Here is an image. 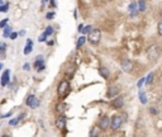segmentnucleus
I'll use <instances>...</instances> for the list:
<instances>
[{"label":"nucleus","instance_id":"f257e3e1","mask_svg":"<svg viewBox=\"0 0 162 137\" xmlns=\"http://www.w3.org/2000/svg\"><path fill=\"white\" fill-rule=\"evenodd\" d=\"M161 56V48L157 45H151L147 48V59L150 61H157Z\"/></svg>","mask_w":162,"mask_h":137},{"label":"nucleus","instance_id":"f03ea898","mask_svg":"<svg viewBox=\"0 0 162 137\" xmlns=\"http://www.w3.org/2000/svg\"><path fill=\"white\" fill-rule=\"evenodd\" d=\"M100 38H101V32L99 29H93L88 34V40L91 45H98L100 42Z\"/></svg>","mask_w":162,"mask_h":137},{"label":"nucleus","instance_id":"7ed1b4c3","mask_svg":"<svg viewBox=\"0 0 162 137\" xmlns=\"http://www.w3.org/2000/svg\"><path fill=\"white\" fill-rule=\"evenodd\" d=\"M98 127L100 130H103V131H107L109 127H110V119H109V117L108 116H103L101 118H100V121L98 123Z\"/></svg>","mask_w":162,"mask_h":137},{"label":"nucleus","instance_id":"20e7f679","mask_svg":"<svg viewBox=\"0 0 162 137\" xmlns=\"http://www.w3.org/2000/svg\"><path fill=\"white\" fill-rule=\"evenodd\" d=\"M69 81H66V80H63V81H61L60 85H58V88H57V93H58V95L60 97H65V94L66 92L69 90Z\"/></svg>","mask_w":162,"mask_h":137},{"label":"nucleus","instance_id":"39448f33","mask_svg":"<svg viewBox=\"0 0 162 137\" xmlns=\"http://www.w3.org/2000/svg\"><path fill=\"white\" fill-rule=\"evenodd\" d=\"M123 125V118L120 116H114L110 121V127L113 130H118Z\"/></svg>","mask_w":162,"mask_h":137},{"label":"nucleus","instance_id":"423d86ee","mask_svg":"<svg viewBox=\"0 0 162 137\" xmlns=\"http://www.w3.org/2000/svg\"><path fill=\"white\" fill-rule=\"evenodd\" d=\"M120 66H122V70L124 73H132L133 71V62L131 60H123Z\"/></svg>","mask_w":162,"mask_h":137},{"label":"nucleus","instance_id":"0eeeda50","mask_svg":"<svg viewBox=\"0 0 162 137\" xmlns=\"http://www.w3.org/2000/svg\"><path fill=\"white\" fill-rule=\"evenodd\" d=\"M66 123H67V119H66V117L63 116H58L56 118V127L58 130H63L66 127Z\"/></svg>","mask_w":162,"mask_h":137},{"label":"nucleus","instance_id":"6e6552de","mask_svg":"<svg viewBox=\"0 0 162 137\" xmlns=\"http://www.w3.org/2000/svg\"><path fill=\"white\" fill-rule=\"evenodd\" d=\"M46 67V65H45V61H43V59L42 57H38L37 60H36V62H34V69L37 70V71H42Z\"/></svg>","mask_w":162,"mask_h":137},{"label":"nucleus","instance_id":"1a4fd4ad","mask_svg":"<svg viewBox=\"0 0 162 137\" xmlns=\"http://www.w3.org/2000/svg\"><path fill=\"white\" fill-rule=\"evenodd\" d=\"M123 104H124V99H123V97H115V99H114L113 100V107L114 108H122L123 107Z\"/></svg>","mask_w":162,"mask_h":137},{"label":"nucleus","instance_id":"9d476101","mask_svg":"<svg viewBox=\"0 0 162 137\" xmlns=\"http://www.w3.org/2000/svg\"><path fill=\"white\" fill-rule=\"evenodd\" d=\"M118 93H119V88H118V86H110V88L108 89L107 97H108V98H115Z\"/></svg>","mask_w":162,"mask_h":137},{"label":"nucleus","instance_id":"9b49d317","mask_svg":"<svg viewBox=\"0 0 162 137\" xmlns=\"http://www.w3.org/2000/svg\"><path fill=\"white\" fill-rule=\"evenodd\" d=\"M9 74H10L9 70H5V73L3 74V76H1V85L3 86H5V85L9 84Z\"/></svg>","mask_w":162,"mask_h":137},{"label":"nucleus","instance_id":"f8f14e48","mask_svg":"<svg viewBox=\"0 0 162 137\" xmlns=\"http://www.w3.org/2000/svg\"><path fill=\"white\" fill-rule=\"evenodd\" d=\"M99 74L101 75V76L104 79H108L109 78V75H110V73H109V69H107L105 66H101V67L99 69Z\"/></svg>","mask_w":162,"mask_h":137},{"label":"nucleus","instance_id":"ddd939ff","mask_svg":"<svg viewBox=\"0 0 162 137\" xmlns=\"http://www.w3.org/2000/svg\"><path fill=\"white\" fill-rule=\"evenodd\" d=\"M65 111H66V103H60V104L56 107V112L60 113V114H62Z\"/></svg>","mask_w":162,"mask_h":137},{"label":"nucleus","instance_id":"4468645a","mask_svg":"<svg viewBox=\"0 0 162 137\" xmlns=\"http://www.w3.org/2000/svg\"><path fill=\"white\" fill-rule=\"evenodd\" d=\"M23 117H24V113H22V114L19 116L18 118H13V119H12L10 122H9V125H10V126H17V125L19 123V121H20Z\"/></svg>","mask_w":162,"mask_h":137},{"label":"nucleus","instance_id":"2eb2a0df","mask_svg":"<svg viewBox=\"0 0 162 137\" xmlns=\"http://www.w3.org/2000/svg\"><path fill=\"white\" fill-rule=\"evenodd\" d=\"M99 127L96 128V127H93L91 131H90V137H98L99 136Z\"/></svg>","mask_w":162,"mask_h":137},{"label":"nucleus","instance_id":"dca6fc26","mask_svg":"<svg viewBox=\"0 0 162 137\" xmlns=\"http://www.w3.org/2000/svg\"><path fill=\"white\" fill-rule=\"evenodd\" d=\"M138 9H139V12L146 10V1L144 0H139V1H138Z\"/></svg>","mask_w":162,"mask_h":137},{"label":"nucleus","instance_id":"f3484780","mask_svg":"<svg viewBox=\"0 0 162 137\" xmlns=\"http://www.w3.org/2000/svg\"><path fill=\"white\" fill-rule=\"evenodd\" d=\"M153 79H155V74H153V73H150V74H148V76L146 78V84H147V85L152 84V81H153Z\"/></svg>","mask_w":162,"mask_h":137},{"label":"nucleus","instance_id":"a211bd4d","mask_svg":"<svg viewBox=\"0 0 162 137\" xmlns=\"http://www.w3.org/2000/svg\"><path fill=\"white\" fill-rule=\"evenodd\" d=\"M139 100L142 102V104H147V97H146V94L143 92H139Z\"/></svg>","mask_w":162,"mask_h":137},{"label":"nucleus","instance_id":"6ab92c4d","mask_svg":"<svg viewBox=\"0 0 162 137\" xmlns=\"http://www.w3.org/2000/svg\"><path fill=\"white\" fill-rule=\"evenodd\" d=\"M36 100V95H29L27 98V102H26V104L28 105V107H31L32 104H33V102Z\"/></svg>","mask_w":162,"mask_h":137},{"label":"nucleus","instance_id":"aec40b11","mask_svg":"<svg viewBox=\"0 0 162 137\" xmlns=\"http://www.w3.org/2000/svg\"><path fill=\"white\" fill-rule=\"evenodd\" d=\"M85 42H86V38H85V37L82 36V37H80V38L77 40V43H76V47H77V48H80L81 46H82Z\"/></svg>","mask_w":162,"mask_h":137},{"label":"nucleus","instance_id":"412c9836","mask_svg":"<svg viewBox=\"0 0 162 137\" xmlns=\"http://www.w3.org/2000/svg\"><path fill=\"white\" fill-rule=\"evenodd\" d=\"M10 33H12V28L10 27H5V29H4V33H3V37L5 38V37H10Z\"/></svg>","mask_w":162,"mask_h":137},{"label":"nucleus","instance_id":"4be33fe9","mask_svg":"<svg viewBox=\"0 0 162 137\" xmlns=\"http://www.w3.org/2000/svg\"><path fill=\"white\" fill-rule=\"evenodd\" d=\"M91 31H93V27H91V26H86V27L82 28V31H81L80 33H84V34H86V33H88V34H89V33L91 32Z\"/></svg>","mask_w":162,"mask_h":137},{"label":"nucleus","instance_id":"5701e85b","mask_svg":"<svg viewBox=\"0 0 162 137\" xmlns=\"http://www.w3.org/2000/svg\"><path fill=\"white\" fill-rule=\"evenodd\" d=\"M52 33H53V28H52V27H47L45 29V34L46 36H51Z\"/></svg>","mask_w":162,"mask_h":137},{"label":"nucleus","instance_id":"b1692460","mask_svg":"<svg viewBox=\"0 0 162 137\" xmlns=\"http://www.w3.org/2000/svg\"><path fill=\"white\" fill-rule=\"evenodd\" d=\"M32 52V46L31 45H27L24 47V55H29Z\"/></svg>","mask_w":162,"mask_h":137},{"label":"nucleus","instance_id":"393cba45","mask_svg":"<svg viewBox=\"0 0 162 137\" xmlns=\"http://www.w3.org/2000/svg\"><path fill=\"white\" fill-rule=\"evenodd\" d=\"M157 32H158L160 36H162V19L158 22V26H157Z\"/></svg>","mask_w":162,"mask_h":137},{"label":"nucleus","instance_id":"a878e982","mask_svg":"<svg viewBox=\"0 0 162 137\" xmlns=\"http://www.w3.org/2000/svg\"><path fill=\"white\" fill-rule=\"evenodd\" d=\"M9 9V4H3V5H0V12H8Z\"/></svg>","mask_w":162,"mask_h":137},{"label":"nucleus","instance_id":"bb28decb","mask_svg":"<svg viewBox=\"0 0 162 137\" xmlns=\"http://www.w3.org/2000/svg\"><path fill=\"white\" fill-rule=\"evenodd\" d=\"M8 18H5V19H3L1 22H0V28H5L7 27V24H8Z\"/></svg>","mask_w":162,"mask_h":137},{"label":"nucleus","instance_id":"cd10ccee","mask_svg":"<svg viewBox=\"0 0 162 137\" xmlns=\"http://www.w3.org/2000/svg\"><path fill=\"white\" fill-rule=\"evenodd\" d=\"M55 15H56V13H55V12H50V13H47L46 18H47V19H53Z\"/></svg>","mask_w":162,"mask_h":137},{"label":"nucleus","instance_id":"c85d7f7f","mask_svg":"<svg viewBox=\"0 0 162 137\" xmlns=\"http://www.w3.org/2000/svg\"><path fill=\"white\" fill-rule=\"evenodd\" d=\"M146 83V79L144 78H142L141 80H139V81H138V84H137V86L138 88H142V86H143V84Z\"/></svg>","mask_w":162,"mask_h":137},{"label":"nucleus","instance_id":"c756f323","mask_svg":"<svg viewBox=\"0 0 162 137\" xmlns=\"http://www.w3.org/2000/svg\"><path fill=\"white\" fill-rule=\"evenodd\" d=\"M39 107V100H38V99H36L34 102H33V104L31 105V108H38Z\"/></svg>","mask_w":162,"mask_h":137},{"label":"nucleus","instance_id":"7c9ffc66","mask_svg":"<svg viewBox=\"0 0 162 137\" xmlns=\"http://www.w3.org/2000/svg\"><path fill=\"white\" fill-rule=\"evenodd\" d=\"M18 36H19V33H17V32H12V33H10V37H9V38H10V40H15Z\"/></svg>","mask_w":162,"mask_h":137},{"label":"nucleus","instance_id":"2f4dec72","mask_svg":"<svg viewBox=\"0 0 162 137\" xmlns=\"http://www.w3.org/2000/svg\"><path fill=\"white\" fill-rule=\"evenodd\" d=\"M5 50H7V45L4 43V42H0V51H1V52H4Z\"/></svg>","mask_w":162,"mask_h":137},{"label":"nucleus","instance_id":"473e14b6","mask_svg":"<svg viewBox=\"0 0 162 137\" xmlns=\"http://www.w3.org/2000/svg\"><path fill=\"white\" fill-rule=\"evenodd\" d=\"M150 112H151V114H152V116H156L157 113H158V111H156L155 108H151V109H150Z\"/></svg>","mask_w":162,"mask_h":137},{"label":"nucleus","instance_id":"72a5a7b5","mask_svg":"<svg viewBox=\"0 0 162 137\" xmlns=\"http://www.w3.org/2000/svg\"><path fill=\"white\" fill-rule=\"evenodd\" d=\"M46 38H47V36H46L45 33H43V34H42V36H39V38H38V40H39L41 42H43V41H46Z\"/></svg>","mask_w":162,"mask_h":137},{"label":"nucleus","instance_id":"f704fd0d","mask_svg":"<svg viewBox=\"0 0 162 137\" xmlns=\"http://www.w3.org/2000/svg\"><path fill=\"white\" fill-rule=\"evenodd\" d=\"M23 70H29V65L24 64V65H23Z\"/></svg>","mask_w":162,"mask_h":137},{"label":"nucleus","instance_id":"c9c22d12","mask_svg":"<svg viewBox=\"0 0 162 137\" xmlns=\"http://www.w3.org/2000/svg\"><path fill=\"white\" fill-rule=\"evenodd\" d=\"M27 45H31V46H32V45H33V41H32L31 38H28V40H27Z\"/></svg>","mask_w":162,"mask_h":137},{"label":"nucleus","instance_id":"e433bc0d","mask_svg":"<svg viewBox=\"0 0 162 137\" xmlns=\"http://www.w3.org/2000/svg\"><path fill=\"white\" fill-rule=\"evenodd\" d=\"M51 5L52 7H56V0H51Z\"/></svg>","mask_w":162,"mask_h":137},{"label":"nucleus","instance_id":"4c0bfd02","mask_svg":"<svg viewBox=\"0 0 162 137\" xmlns=\"http://www.w3.org/2000/svg\"><path fill=\"white\" fill-rule=\"evenodd\" d=\"M74 18H75V19H77V12H76V10H74Z\"/></svg>","mask_w":162,"mask_h":137},{"label":"nucleus","instance_id":"58836bf2","mask_svg":"<svg viewBox=\"0 0 162 137\" xmlns=\"http://www.w3.org/2000/svg\"><path fill=\"white\" fill-rule=\"evenodd\" d=\"M26 34V31H20L19 32V36H24Z\"/></svg>","mask_w":162,"mask_h":137},{"label":"nucleus","instance_id":"ea45409f","mask_svg":"<svg viewBox=\"0 0 162 137\" xmlns=\"http://www.w3.org/2000/svg\"><path fill=\"white\" fill-rule=\"evenodd\" d=\"M82 28H84V26H82V24H80V26H79V32L82 31Z\"/></svg>","mask_w":162,"mask_h":137},{"label":"nucleus","instance_id":"a19ab883","mask_svg":"<svg viewBox=\"0 0 162 137\" xmlns=\"http://www.w3.org/2000/svg\"><path fill=\"white\" fill-rule=\"evenodd\" d=\"M47 43H48V46H52V45L55 43V42H53V41H50V42H47Z\"/></svg>","mask_w":162,"mask_h":137},{"label":"nucleus","instance_id":"79ce46f5","mask_svg":"<svg viewBox=\"0 0 162 137\" xmlns=\"http://www.w3.org/2000/svg\"><path fill=\"white\" fill-rule=\"evenodd\" d=\"M1 137H10V136H9V135H3Z\"/></svg>","mask_w":162,"mask_h":137},{"label":"nucleus","instance_id":"37998d69","mask_svg":"<svg viewBox=\"0 0 162 137\" xmlns=\"http://www.w3.org/2000/svg\"><path fill=\"white\" fill-rule=\"evenodd\" d=\"M3 4H4V3H3V0H0V5H3Z\"/></svg>","mask_w":162,"mask_h":137},{"label":"nucleus","instance_id":"c03bdc74","mask_svg":"<svg viewBox=\"0 0 162 137\" xmlns=\"http://www.w3.org/2000/svg\"><path fill=\"white\" fill-rule=\"evenodd\" d=\"M1 67H3V65H1V64H0V70H1Z\"/></svg>","mask_w":162,"mask_h":137},{"label":"nucleus","instance_id":"a18cd8bd","mask_svg":"<svg viewBox=\"0 0 162 137\" xmlns=\"http://www.w3.org/2000/svg\"><path fill=\"white\" fill-rule=\"evenodd\" d=\"M47 3V0H43V4H46Z\"/></svg>","mask_w":162,"mask_h":137},{"label":"nucleus","instance_id":"49530a36","mask_svg":"<svg viewBox=\"0 0 162 137\" xmlns=\"http://www.w3.org/2000/svg\"><path fill=\"white\" fill-rule=\"evenodd\" d=\"M161 84H162V78H161Z\"/></svg>","mask_w":162,"mask_h":137}]
</instances>
